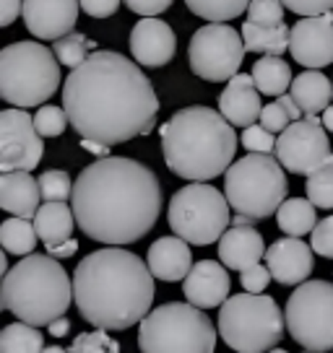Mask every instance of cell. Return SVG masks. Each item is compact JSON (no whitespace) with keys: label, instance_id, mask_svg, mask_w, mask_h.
Returning <instances> with one entry per match:
<instances>
[{"label":"cell","instance_id":"6da1fadb","mask_svg":"<svg viewBox=\"0 0 333 353\" xmlns=\"http://www.w3.org/2000/svg\"><path fill=\"white\" fill-rule=\"evenodd\" d=\"M70 128L104 145L128 143L156 128L159 99L138 63L112 50H97L63 83Z\"/></svg>","mask_w":333,"mask_h":353},{"label":"cell","instance_id":"7a4b0ae2","mask_svg":"<svg viewBox=\"0 0 333 353\" xmlns=\"http://www.w3.org/2000/svg\"><path fill=\"white\" fill-rule=\"evenodd\" d=\"M70 208L89 239L112 247L133 244L154 229L162 213V185L141 161L104 156L81 169Z\"/></svg>","mask_w":333,"mask_h":353},{"label":"cell","instance_id":"3957f363","mask_svg":"<svg viewBox=\"0 0 333 353\" xmlns=\"http://www.w3.org/2000/svg\"><path fill=\"white\" fill-rule=\"evenodd\" d=\"M151 268L122 247L86 254L73 273V299L81 317L99 330H128L144 322L154 304Z\"/></svg>","mask_w":333,"mask_h":353},{"label":"cell","instance_id":"277c9868","mask_svg":"<svg viewBox=\"0 0 333 353\" xmlns=\"http://www.w3.org/2000/svg\"><path fill=\"white\" fill-rule=\"evenodd\" d=\"M162 154L172 174L209 182L227 174L237 154L232 122L211 107H185L162 125Z\"/></svg>","mask_w":333,"mask_h":353},{"label":"cell","instance_id":"5b68a950","mask_svg":"<svg viewBox=\"0 0 333 353\" xmlns=\"http://www.w3.org/2000/svg\"><path fill=\"white\" fill-rule=\"evenodd\" d=\"M73 299V281L53 254H29L3 278L0 301L19 322L45 327L66 317Z\"/></svg>","mask_w":333,"mask_h":353},{"label":"cell","instance_id":"8992f818","mask_svg":"<svg viewBox=\"0 0 333 353\" xmlns=\"http://www.w3.org/2000/svg\"><path fill=\"white\" fill-rule=\"evenodd\" d=\"M55 50L42 42H13L0 50V97L11 107H42L60 86Z\"/></svg>","mask_w":333,"mask_h":353},{"label":"cell","instance_id":"52a82bcc","mask_svg":"<svg viewBox=\"0 0 333 353\" xmlns=\"http://www.w3.org/2000/svg\"><path fill=\"white\" fill-rule=\"evenodd\" d=\"M287 174L271 154H247L224 174V195L234 213L253 221L271 219L287 200Z\"/></svg>","mask_w":333,"mask_h":353},{"label":"cell","instance_id":"ba28073f","mask_svg":"<svg viewBox=\"0 0 333 353\" xmlns=\"http://www.w3.org/2000/svg\"><path fill=\"white\" fill-rule=\"evenodd\" d=\"M138 348L141 353H213L216 327L203 309L166 301L141 322Z\"/></svg>","mask_w":333,"mask_h":353},{"label":"cell","instance_id":"9c48e42d","mask_svg":"<svg viewBox=\"0 0 333 353\" xmlns=\"http://www.w3.org/2000/svg\"><path fill=\"white\" fill-rule=\"evenodd\" d=\"M287 314L274 296L237 294L219 307V335L237 353H268L284 338Z\"/></svg>","mask_w":333,"mask_h":353},{"label":"cell","instance_id":"30bf717a","mask_svg":"<svg viewBox=\"0 0 333 353\" xmlns=\"http://www.w3.org/2000/svg\"><path fill=\"white\" fill-rule=\"evenodd\" d=\"M229 200L224 192L206 185L190 182L178 190L169 200V229L175 236L196 247H209L219 242L229 226Z\"/></svg>","mask_w":333,"mask_h":353},{"label":"cell","instance_id":"8fae6325","mask_svg":"<svg viewBox=\"0 0 333 353\" xmlns=\"http://www.w3.org/2000/svg\"><path fill=\"white\" fill-rule=\"evenodd\" d=\"M287 330L307 351H333V283L305 281L287 301Z\"/></svg>","mask_w":333,"mask_h":353},{"label":"cell","instance_id":"7c38bea8","mask_svg":"<svg viewBox=\"0 0 333 353\" xmlns=\"http://www.w3.org/2000/svg\"><path fill=\"white\" fill-rule=\"evenodd\" d=\"M242 32L232 29L229 23H206L193 34L188 47L190 70L203 81L224 83L240 73L245 60Z\"/></svg>","mask_w":333,"mask_h":353},{"label":"cell","instance_id":"4fadbf2b","mask_svg":"<svg viewBox=\"0 0 333 353\" xmlns=\"http://www.w3.org/2000/svg\"><path fill=\"white\" fill-rule=\"evenodd\" d=\"M328 132L323 128V117L307 114L305 120L292 122L276 138V159L292 174L310 176L331 159Z\"/></svg>","mask_w":333,"mask_h":353},{"label":"cell","instance_id":"5bb4252c","mask_svg":"<svg viewBox=\"0 0 333 353\" xmlns=\"http://www.w3.org/2000/svg\"><path fill=\"white\" fill-rule=\"evenodd\" d=\"M45 156L42 135L26 110L8 107L0 112V169L3 172H32Z\"/></svg>","mask_w":333,"mask_h":353},{"label":"cell","instance_id":"9a60e30c","mask_svg":"<svg viewBox=\"0 0 333 353\" xmlns=\"http://www.w3.org/2000/svg\"><path fill=\"white\" fill-rule=\"evenodd\" d=\"M289 52L294 63L307 70L333 65V11L325 16H307L292 26Z\"/></svg>","mask_w":333,"mask_h":353},{"label":"cell","instance_id":"2e32d148","mask_svg":"<svg viewBox=\"0 0 333 353\" xmlns=\"http://www.w3.org/2000/svg\"><path fill=\"white\" fill-rule=\"evenodd\" d=\"M81 0H23L26 29L45 42H57L76 29Z\"/></svg>","mask_w":333,"mask_h":353},{"label":"cell","instance_id":"e0dca14e","mask_svg":"<svg viewBox=\"0 0 333 353\" xmlns=\"http://www.w3.org/2000/svg\"><path fill=\"white\" fill-rule=\"evenodd\" d=\"M178 52V37L162 19H141L131 32V55L138 65L164 68Z\"/></svg>","mask_w":333,"mask_h":353},{"label":"cell","instance_id":"ac0fdd59","mask_svg":"<svg viewBox=\"0 0 333 353\" xmlns=\"http://www.w3.org/2000/svg\"><path fill=\"white\" fill-rule=\"evenodd\" d=\"M266 265L276 283L302 286L315 268L312 247L302 242L300 236H284L266 250Z\"/></svg>","mask_w":333,"mask_h":353},{"label":"cell","instance_id":"d6986e66","mask_svg":"<svg viewBox=\"0 0 333 353\" xmlns=\"http://www.w3.org/2000/svg\"><path fill=\"white\" fill-rule=\"evenodd\" d=\"M229 268L216 260H200L193 265L188 278L182 281V294L188 299V304L198 309H213L222 307L229 299Z\"/></svg>","mask_w":333,"mask_h":353},{"label":"cell","instance_id":"ffe728a7","mask_svg":"<svg viewBox=\"0 0 333 353\" xmlns=\"http://www.w3.org/2000/svg\"><path fill=\"white\" fill-rule=\"evenodd\" d=\"M219 112L234 128H250L260 120V91L250 73H237L232 81H227L222 97H219Z\"/></svg>","mask_w":333,"mask_h":353},{"label":"cell","instance_id":"44dd1931","mask_svg":"<svg viewBox=\"0 0 333 353\" xmlns=\"http://www.w3.org/2000/svg\"><path fill=\"white\" fill-rule=\"evenodd\" d=\"M219 260L229 270H247L266 260V242L253 226H229L219 239Z\"/></svg>","mask_w":333,"mask_h":353},{"label":"cell","instance_id":"7402d4cb","mask_svg":"<svg viewBox=\"0 0 333 353\" xmlns=\"http://www.w3.org/2000/svg\"><path fill=\"white\" fill-rule=\"evenodd\" d=\"M146 263L151 268L154 278L175 283V281H185L188 273L193 270V252L185 239L180 236H162L149 247Z\"/></svg>","mask_w":333,"mask_h":353},{"label":"cell","instance_id":"603a6c76","mask_svg":"<svg viewBox=\"0 0 333 353\" xmlns=\"http://www.w3.org/2000/svg\"><path fill=\"white\" fill-rule=\"evenodd\" d=\"M42 188L32 172H3L0 176V208L19 219H34L39 210Z\"/></svg>","mask_w":333,"mask_h":353},{"label":"cell","instance_id":"cb8c5ba5","mask_svg":"<svg viewBox=\"0 0 333 353\" xmlns=\"http://www.w3.org/2000/svg\"><path fill=\"white\" fill-rule=\"evenodd\" d=\"M292 99L297 101L302 114H318L331 107L333 99V83L328 76H323L321 70H305L292 81Z\"/></svg>","mask_w":333,"mask_h":353},{"label":"cell","instance_id":"d4e9b609","mask_svg":"<svg viewBox=\"0 0 333 353\" xmlns=\"http://www.w3.org/2000/svg\"><path fill=\"white\" fill-rule=\"evenodd\" d=\"M32 221L45 247H55V244L73 239L70 234L76 226V213L66 203H42Z\"/></svg>","mask_w":333,"mask_h":353},{"label":"cell","instance_id":"484cf974","mask_svg":"<svg viewBox=\"0 0 333 353\" xmlns=\"http://www.w3.org/2000/svg\"><path fill=\"white\" fill-rule=\"evenodd\" d=\"M242 39H245V47H247L250 52L281 57L289 50L292 29H289L287 23H276V26H260V23L245 21L242 23Z\"/></svg>","mask_w":333,"mask_h":353},{"label":"cell","instance_id":"4316f807","mask_svg":"<svg viewBox=\"0 0 333 353\" xmlns=\"http://www.w3.org/2000/svg\"><path fill=\"white\" fill-rule=\"evenodd\" d=\"M250 76H253L258 91L263 97H276V99L287 94V88H292V81H294L289 63L276 55L260 57L256 65H253V70H250Z\"/></svg>","mask_w":333,"mask_h":353},{"label":"cell","instance_id":"83f0119b","mask_svg":"<svg viewBox=\"0 0 333 353\" xmlns=\"http://www.w3.org/2000/svg\"><path fill=\"white\" fill-rule=\"evenodd\" d=\"M278 229L287 236H305L312 234L318 226V216H315V205L307 198H292L284 200V205L276 213Z\"/></svg>","mask_w":333,"mask_h":353},{"label":"cell","instance_id":"f1b7e54d","mask_svg":"<svg viewBox=\"0 0 333 353\" xmlns=\"http://www.w3.org/2000/svg\"><path fill=\"white\" fill-rule=\"evenodd\" d=\"M37 239H39L37 226H34V221H29V219L13 216V219L3 221V226H0V244H3V250L8 254L29 257V254H34Z\"/></svg>","mask_w":333,"mask_h":353},{"label":"cell","instance_id":"f546056e","mask_svg":"<svg viewBox=\"0 0 333 353\" xmlns=\"http://www.w3.org/2000/svg\"><path fill=\"white\" fill-rule=\"evenodd\" d=\"M45 348L42 330H37L34 325H26V322L6 325L0 332V353H42Z\"/></svg>","mask_w":333,"mask_h":353},{"label":"cell","instance_id":"4dcf8cb0","mask_svg":"<svg viewBox=\"0 0 333 353\" xmlns=\"http://www.w3.org/2000/svg\"><path fill=\"white\" fill-rule=\"evenodd\" d=\"M250 3L253 0H185L188 11L209 23L232 21L250 8Z\"/></svg>","mask_w":333,"mask_h":353},{"label":"cell","instance_id":"1f68e13d","mask_svg":"<svg viewBox=\"0 0 333 353\" xmlns=\"http://www.w3.org/2000/svg\"><path fill=\"white\" fill-rule=\"evenodd\" d=\"M307 200H310L315 208L333 210V156L307 176Z\"/></svg>","mask_w":333,"mask_h":353},{"label":"cell","instance_id":"d6a6232c","mask_svg":"<svg viewBox=\"0 0 333 353\" xmlns=\"http://www.w3.org/2000/svg\"><path fill=\"white\" fill-rule=\"evenodd\" d=\"M53 50H55L57 60L70 70H76L78 65H84L89 60V39L78 32H70L68 37L57 39Z\"/></svg>","mask_w":333,"mask_h":353},{"label":"cell","instance_id":"836d02e7","mask_svg":"<svg viewBox=\"0 0 333 353\" xmlns=\"http://www.w3.org/2000/svg\"><path fill=\"white\" fill-rule=\"evenodd\" d=\"M73 185L76 182H70V174L66 169H47L45 174L39 176L45 203H66L68 198H73Z\"/></svg>","mask_w":333,"mask_h":353},{"label":"cell","instance_id":"e575fe53","mask_svg":"<svg viewBox=\"0 0 333 353\" xmlns=\"http://www.w3.org/2000/svg\"><path fill=\"white\" fill-rule=\"evenodd\" d=\"M68 112L66 107H55V104H45V107H39L37 114H34V125H37V130L42 138H57V135H63L68 128Z\"/></svg>","mask_w":333,"mask_h":353},{"label":"cell","instance_id":"d590c367","mask_svg":"<svg viewBox=\"0 0 333 353\" xmlns=\"http://www.w3.org/2000/svg\"><path fill=\"white\" fill-rule=\"evenodd\" d=\"M68 353H120V343L110 338L107 330L81 332L76 341L70 343Z\"/></svg>","mask_w":333,"mask_h":353},{"label":"cell","instance_id":"8d00e7d4","mask_svg":"<svg viewBox=\"0 0 333 353\" xmlns=\"http://www.w3.org/2000/svg\"><path fill=\"white\" fill-rule=\"evenodd\" d=\"M284 3L281 0H253L247 8V21L260 23V26H276L284 23Z\"/></svg>","mask_w":333,"mask_h":353},{"label":"cell","instance_id":"74e56055","mask_svg":"<svg viewBox=\"0 0 333 353\" xmlns=\"http://www.w3.org/2000/svg\"><path fill=\"white\" fill-rule=\"evenodd\" d=\"M242 145L247 148V154H271L276 151V138L263 125H250L242 132Z\"/></svg>","mask_w":333,"mask_h":353},{"label":"cell","instance_id":"f35d334b","mask_svg":"<svg viewBox=\"0 0 333 353\" xmlns=\"http://www.w3.org/2000/svg\"><path fill=\"white\" fill-rule=\"evenodd\" d=\"M312 252H318L325 260H333V216L318 221L315 232H312Z\"/></svg>","mask_w":333,"mask_h":353},{"label":"cell","instance_id":"ab89813d","mask_svg":"<svg viewBox=\"0 0 333 353\" xmlns=\"http://www.w3.org/2000/svg\"><path fill=\"white\" fill-rule=\"evenodd\" d=\"M292 114H289L284 107H281V101H271V104H266L263 107V112H260V125L263 128H268L271 132H284L292 125Z\"/></svg>","mask_w":333,"mask_h":353},{"label":"cell","instance_id":"60d3db41","mask_svg":"<svg viewBox=\"0 0 333 353\" xmlns=\"http://www.w3.org/2000/svg\"><path fill=\"white\" fill-rule=\"evenodd\" d=\"M271 270H268V265H253V268H247L242 270V276H240V283L247 294H263L268 286V281H271Z\"/></svg>","mask_w":333,"mask_h":353},{"label":"cell","instance_id":"b9f144b4","mask_svg":"<svg viewBox=\"0 0 333 353\" xmlns=\"http://www.w3.org/2000/svg\"><path fill=\"white\" fill-rule=\"evenodd\" d=\"M284 8L297 16H325L333 11V0H281Z\"/></svg>","mask_w":333,"mask_h":353},{"label":"cell","instance_id":"7bdbcfd3","mask_svg":"<svg viewBox=\"0 0 333 353\" xmlns=\"http://www.w3.org/2000/svg\"><path fill=\"white\" fill-rule=\"evenodd\" d=\"M125 6L133 13H138L141 19H156L159 13L169 11L172 0H125Z\"/></svg>","mask_w":333,"mask_h":353},{"label":"cell","instance_id":"ee69618b","mask_svg":"<svg viewBox=\"0 0 333 353\" xmlns=\"http://www.w3.org/2000/svg\"><path fill=\"white\" fill-rule=\"evenodd\" d=\"M120 3L122 0H81V8L84 13H89L91 19H107V16L117 13Z\"/></svg>","mask_w":333,"mask_h":353},{"label":"cell","instance_id":"f6af8a7d","mask_svg":"<svg viewBox=\"0 0 333 353\" xmlns=\"http://www.w3.org/2000/svg\"><path fill=\"white\" fill-rule=\"evenodd\" d=\"M23 13V0H3V11H0V26H11Z\"/></svg>","mask_w":333,"mask_h":353},{"label":"cell","instance_id":"bcb514c9","mask_svg":"<svg viewBox=\"0 0 333 353\" xmlns=\"http://www.w3.org/2000/svg\"><path fill=\"white\" fill-rule=\"evenodd\" d=\"M78 252V242L76 239H68V242H63V244H55V247H47V254H53V257H73V254Z\"/></svg>","mask_w":333,"mask_h":353},{"label":"cell","instance_id":"7dc6e473","mask_svg":"<svg viewBox=\"0 0 333 353\" xmlns=\"http://www.w3.org/2000/svg\"><path fill=\"white\" fill-rule=\"evenodd\" d=\"M81 148H86L89 154L99 156V159H104V156H110V145L99 143V141H86V138H81Z\"/></svg>","mask_w":333,"mask_h":353},{"label":"cell","instance_id":"c3c4849f","mask_svg":"<svg viewBox=\"0 0 333 353\" xmlns=\"http://www.w3.org/2000/svg\"><path fill=\"white\" fill-rule=\"evenodd\" d=\"M278 101H281V107L292 114V120L297 122V120H302V110L297 107V101L292 99V94H284V97H278Z\"/></svg>","mask_w":333,"mask_h":353},{"label":"cell","instance_id":"681fc988","mask_svg":"<svg viewBox=\"0 0 333 353\" xmlns=\"http://www.w3.org/2000/svg\"><path fill=\"white\" fill-rule=\"evenodd\" d=\"M50 327V335L53 338H63V335H68V330H70V322L66 320V317H60V320H55L53 325H47Z\"/></svg>","mask_w":333,"mask_h":353},{"label":"cell","instance_id":"f907efd6","mask_svg":"<svg viewBox=\"0 0 333 353\" xmlns=\"http://www.w3.org/2000/svg\"><path fill=\"white\" fill-rule=\"evenodd\" d=\"M323 128L328 132H333V107H328V110L323 112Z\"/></svg>","mask_w":333,"mask_h":353},{"label":"cell","instance_id":"816d5d0a","mask_svg":"<svg viewBox=\"0 0 333 353\" xmlns=\"http://www.w3.org/2000/svg\"><path fill=\"white\" fill-rule=\"evenodd\" d=\"M253 223H256V221L250 219V216H242V213H237L232 219V226H253Z\"/></svg>","mask_w":333,"mask_h":353},{"label":"cell","instance_id":"f5cc1de1","mask_svg":"<svg viewBox=\"0 0 333 353\" xmlns=\"http://www.w3.org/2000/svg\"><path fill=\"white\" fill-rule=\"evenodd\" d=\"M42 353H68V351H66V348H60V345H47Z\"/></svg>","mask_w":333,"mask_h":353},{"label":"cell","instance_id":"db71d44e","mask_svg":"<svg viewBox=\"0 0 333 353\" xmlns=\"http://www.w3.org/2000/svg\"><path fill=\"white\" fill-rule=\"evenodd\" d=\"M268 353H289V351H284V348H271Z\"/></svg>","mask_w":333,"mask_h":353},{"label":"cell","instance_id":"11a10c76","mask_svg":"<svg viewBox=\"0 0 333 353\" xmlns=\"http://www.w3.org/2000/svg\"><path fill=\"white\" fill-rule=\"evenodd\" d=\"M305 353H328V351H305Z\"/></svg>","mask_w":333,"mask_h":353}]
</instances>
